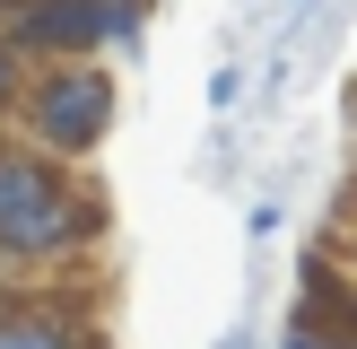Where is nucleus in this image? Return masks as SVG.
<instances>
[{
	"label": "nucleus",
	"mask_w": 357,
	"mask_h": 349,
	"mask_svg": "<svg viewBox=\"0 0 357 349\" xmlns=\"http://www.w3.org/2000/svg\"><path fill=\"white\" fill-rule=\"evenodd\" d=\"M17 87H26V61L0 44V131H9V114H17Z\"/></svg>",
	"instance_id": "39448f33"
},
{
	"label": "nucleus",
	"mask_w": 357,
	"mask_h": 349,
	"mask_svg": "<svg viewBox=\"0 0 357 349\" xmlns=\"http://www.w3.org/2000/svg\"><path fill=\"white\" fill-rule=\"evenodd\" d=\"M279 349H340V332H323V323H288V332H279Z\"/></svg>",
	"instance_id": "423d86ee"
},
{
	"label": "nucleus",
	"mask_w": 357,
	"mask_h": 349,
	"mask_svg": "<svg viewBox=\"0 0 357 349\" xmlns=\"http://www.w3.org/2000/svg\"><path fill=\"white\" fill-rule=\"evenodd\" d=\"M0 349H105L70 297H0Z\"/></svg>",
	"instance_id": "20e7f679"
},
{
	"label": "nucleus",
	"mask_w": 357,
	"mask_h": 349,
	"mask_svg": "<svg viewBox=\"0 0 357 349\" xmlns=\"http://www.w3.org/2000/svg\"><path fill=\"white\" fill-rule=\"evenodd\" d=\"M114 105H122L114 61H35L26 87H17L9 140L61 157V166H87V157L105 149V131H114Z\"/></svg>",
	"instance_id": "f03ea898"
},
{
	"label": "nucleus",
	"mask_w": 357,
	"mask_h": 349,
	"mask_svg": "<svg viewBox=\"0 0 357 349\" xmlns=\"http://www.w3.org/2000/svg\"><path fill=\"white\" fill-rule=\"evenodd\" d=\"M149 35V0H0V44L17 61H114Z\"/></svg>",
	"instance_id": "7ed1b4c3"
},
{
	"label": "nucleus",
	"mask_w": 357,
	"mask_h": 349,
	"mask_svg": "<svg viewBox=\"0 0 357 349\" xmlns=\"http://www.w3.org/2000/svg\"><path fill=\"white\" fill-rule=\"evenodd\" d=\"M0 297H9V279H0Z\"/></svg>",
	"instance_id": "0eeeda50"
},
{
	"label": "nucleus",
	"mask_w": 357,
	"mask_h": 349,
	"mask_svg": "<svg viewBox=\"0 0 357 349\" xmlns=\"http://www.w3.org/2000/svg\"><path fill=\"white\" fill-rule=\"evenodd\" d=\"M105 244V192L79 184V166L26 149L0 131V279L9 271H79Z\"/></svg>",
	"instance_id": "f257e3e1"
}]
</instances>
